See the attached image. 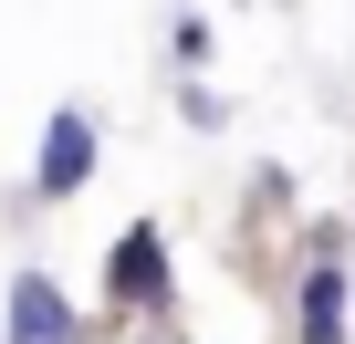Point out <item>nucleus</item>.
<instances>
[{
  "label": "nucleus",
  "instance_id": "nucleus-2",
  "mask_svg": "<svg viewBox=\"0 0 355 344\" xmlns=\"http://www.w3.org/2000/svg\"><path fill=\"white\" fill-rule=\"evenodd\" d=\"M105 302L115 313H178V251H167V219H125L105 240Z\"/></svg>",
  "mask_w": 355,
  "mask_h": 344
},
{
  "label": "nucleus",
  "instance_id": "nucleus-6",
  "mask_svg": "<svg viewBox=\"0 0 355 344\" xmlns=\"http://www.w3.org/2000/svg\"><path fill=\"white\" fill-rule=\"evenodd\" d=\"M167 53L199 73V63H209V11H178V21H167Z\"/></svg>",
  "mask_w": 355,
  "mask_h": 344
},
{
  "label": "nucleus",
  "instance_id": "nucleus-3",
  "mask_svg": "<svg viewBox=\"0 0 355 344\" xmlns=\"http://www.w3.org/2000/svg\"><path fill=\"white\" fill-rule=\"evenodd\" d=\"M94 167H105V125H94L84 105H53L42 136H32V199H42V209H73V199L94 188Z\"/></svg>",
  "mask_w": 355,
  "mask_h": 344
},
{
  "label": "nucleus",
  "instance_id": "nucleus-4",
  "mask_svg": "<svg viewBox=\"0 0 355 344\" xmlns=\"http://www.w3.org/2000/svg\"><path fill=\"white\" fill-rule=\"evenodd\" d=\"M0 344H84V302L53 271H11L0 282Z\"/></svg>",
  "mask_w": 355,
  "mask_h": 344
},
{
  "label": "nucleus",
  "instance_id": "nucleus-5",
  "mask_svg": "<svg viewBox=\"0 0 355 344\" xmlns=\"http://www.w3.org/2000/svg\"><path fill=\"white\" fill-rule=\"evenodd\" d=\"M178 125H189V136H220V125H230V94L189 73V84H178Z\"/></svg>",
  "mask_w": 355,
  "mask_h": 344
},
{
  "label": "nucleus",
  "instance_id": "nucleus-1",
  "mask_svg": "<svg viewBox=\"0 0 355 344\" xmlns=\"http://www.w3.org/2000/svg\"><path fill=\"white\" fill-rule=\"evenodd\" d=\"M355 282H345V219H303V261H293V344H345Z\"/></svg>",
  "mask_w": 355,
  "mask_h": 344
}]
</instances>
